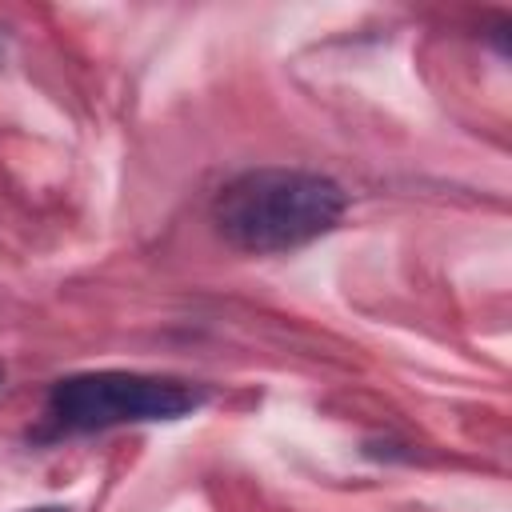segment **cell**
<instances>
[{
	"mask_svg": "<svg viewBox=\"0 0 512 512\" xmlns=\"http://www.w3.org/2000/svg\"><path fill=\"white\" fill-rule=\"evenodd\" d=\"M348 212V192L308 168H248L212 200V224L228 248L248 256L296 252L328 236Z\"/></svg>",
	"mask_w": 512,
	"mask_h": 512,
	"instance_id": "6da1fadb",
	"label": "cell"
},
{
	"mask_svg": "<svg viewBox=\"0 0 512 512\" xmlns=\"http://www.w3.org/2000/svg\"><path fill=\"white\" fill-rule=\"evenodd\" d=\"M204 400H208V392L180 376L124 372V368L72 372L48 388L44 428L36 436L60 440V436L112 432V428H128V424L184 420Z\"/></svg>",
	"mask_w": 512,
	"mask_h": 512,
	"instance_id": "7a4b0ae2",
	"label": "cell"
},
{
	"mask_svg": "<svg viewBox=\"0 0 512 512\" xmlns=\"http://www.w3.org/2000/svg\"><path fill=\"white\" fill-rule=\"evenodd\" d=\"M20 512H68L64 504H36V508H20Z\"/></svg>",
	"mask_w": 512,
	"mask_h": 512,
	"instance_id": "3957f363",
	"label": "cell"
},
{
	"mask_svg": "<svg viewBox=\"0 0 512 512\" xmlns=\"http://www.w3.org/2000/svg\"><path fill=\"white\" fill-rule=\"evenodd\" d=\"M0 380H4V368H0Z\"/></svg>",
	"mask_w": 512,
	"mask_h": 512,
	"instance_id": "277c9868",
	"label": "cell"
}]
</instances>
